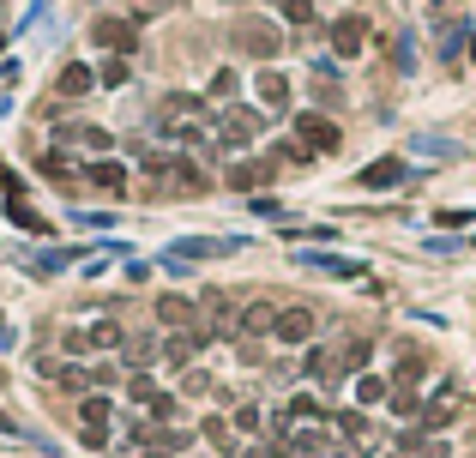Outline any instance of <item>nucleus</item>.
I'll list each match as a JSON object with an SVG mask.
<instances>
[{"instance_id": "nucleus-1", "label": "nucleus", "mask_w": 476, "mask_h": 458, "mask_svg": "<svg viewBox=\"0 0 476 458\" xmlns=\"http://www.w3.org/2000/svg\"><path fill=\"white\" fill-rule=\"evenodd\" d=\"M229 42H236L241 55H254V60H272L283 49V37H278V24H272V19H236V24H229Z\"/></svg>"}, {"instance_id": "nucleus-2", "label": "nucleus", "mask_w": 476, "mask_h": 458, "mask_svg": "<svg viewBox=\"0 0 476 458\" xmlns=\"http://www.w3.org/2000/svg\"><path fill=\"white\" fill-rule=\"evenodd\" d=\"M458 410H464V386H458V380H440L435 392H428V399H422V428H453V417Z\"/></svg>"}, {"instance_id": "nucleus-3", "label": "nucleus", "mask_w": 476, "mask_h": 458, "mask_svg": "<svg viewBox=\"0 0 476 458\" xmlns=\"http://www.w3.org/2000/svg\"><path fill=\"white\" fill-rule=\"evenodd\" d=\"M254 133H259V109L229 103V109H223V121H218V145H223V151H247V145H254Z\"/></svg>"}, {"instance_id": "nucleus-4", "label": "nucleus", "mask_w": 476, "mask_h": 458, "mask_svg": "<svg viewBox=\"0 0 476 458\" xmlns=\"http://www.w3.org/2000/svg\"><path fill=\"white\" fill-rule=\"evenodd\" d=\"M296 139L308 157H332V151H344V133H337V121L326 115H296Z\"/></svg>"}, {"instance_id": "nucleus-5", "label": "nucleus", "mask_w": 476, "mask_h": 458, "mask_svg": "<svg viewBox=\"0 0 476 458\" xmlns=\"http://www.w3.org/2000/svg\"><path fill=\"white\" fill-rule=\"evenodd\" d=\"M319 332V314L308 308V301H290V308H278V332L272 338L283 344V350H296V344H314Z\"/></svg>"}, {"instance_id": "nucleus-6", "label": "nucleus", "mask_w": 476, "mask_h": 458, "mask_svg": "<svg viewBox=\"0 0 476 458\" xmlns=\"http://www.w3.org/2000/svg\"><path fill=\"white\" fill-rule=\"evenodd\" d=\"M79 422H85V446H109V422H115V404L103 399V392H85Z\"/></svg>"}, {"instance_id": "nucleus-7", "label": "nucleus", "mask_w": 476, "mask_h": 458, "mask_svg": "<svg viewBox=\"0 0 476 458\" xmlns=\"http://www.w3.org/2000/svg\"><path fill=\"white\" fill-rule=\"evenodd\" d=\"M236 332H241V338H272V332H278V301H265V296L241 301Z\"/></svg>"}, {"instance_id": "nucleus-8", "label": "nucleus", "mask_w": 476, "mask_h": 458, "mask_svg": "<svg viewBox=\"0 0 476 458\" xmlns=\"http://www.w3.org/2000/svg\"><path fill=\"white\" fill-rule=\"evenodd\" d=\"M151 314H157V326H169V332H187V326H205V319H199V301H193V296H175V290H163Z\"/></svg>"}, {"instance_id": "nucleus-9", "label": "nucleus", "mask_w": 476, "mask_h": 458, "mask_svg": "<svg viewBox=\"0 0 476 458\" xmlns=\"http://www.w3.org/2000/svg\"><path fill=\"white\" fill-rule=\"evenodd\" d=\"M91 37H97L109 55H133V49H139V24H133V19H97V24H91Z\"/></svg>"}, {"instance_id": "nucleus-10", "label": "nucleus", "mask_w": 476, "mask_h": 458, "mask_svg": "<svg viewBox=\"0 0 476 458\" xmlns=\"http://www.w3.org/2000/svg\"><path fill=\"white\" fill-rule=\"evenodd\" d=\"M362 49H368V19H362V13H344V19L332 24V55H362Z\"/></svg>"}, {"instance_id": "nucleus-11", "label": "nucleus", "mask_w": 476, "mask_h": 458, "mask_svg": "<svg viewBox=\"0 0 476 458\" xmlns=\"http://www.w3.org/2000/svg\"><path fill=\"white\" fill-rule=\"evenodd\" d=\"M308 272H326V278H344V283H362L368 278V265L362 259H344V254H301Z\"/></svg>"}, {"instance_id": "nucleus-12", "label": "nucleus", "mask_w": 476, "mask_h": 458, "mask_svg": "<svg viewBox=\"0 0 476 458\" xmlns=\"http://www.w3.org/2000/svg\"><path fill=\"white\" fill-rule=\"evenodd\" d=\"M236 247H241V236H218V241L211 236H187V241H175L169 259H175V265L181 259H218V254H236Z\"/></svg>"}, {"instance_id": "nucleus-13", "label": "nucleus", "mask_w": 476, "mask_h": 458, "mask_svg": "<svg viewBox=\"0 0 476 458\" xmlns=\"http://www.w3.org/2000/svg\"><path fill=\"white\" fill-rule=\"evenodd\" d=\"M344 374H350L344 344H337V350H326V344H314V350H308V380H326V386H332V380H344Z\"/></svg>"}, {"instance_id": "nucleus-14", "label": "nucleus", "mask_w": 476, "mask_h": 458, "mask_svg": "<svg viewBox=\"0 0 476 458\" xmlns=\"http://www.w3.org/2000/svg\"><path fill=\"white\" fill-rule=\"evenodd\" d=\"M205 344H211V332H205V326H187V332H175V338H163V356L175 362V368H187Z\"/></svg>"}, {"instance_id": "nucleus-15", "label": "nucleus", "mask_w": 476, "mask_h": 458, "mask_svg": "<svg viewBox=\"0 0 476 458\" xmlns=\"http://www.w3.org/2000/svg\"><path fill=\"white\" fill-rule=\"evenodd\" d=\"M55 91H60V97H91V91H97V67L67 60V67H60V79H55Z\"/></svg>"}, {"instance_id": "nucleus-16", "label": "nucleus", "mask_w": 476, "mask_h": 458, "mask_svg": "<svg viewBox=\"0 0 476 458\" xmlns=\"http://www.w3.org/2000/svg\"><path fill=\"white\" fill-rule=\"evenodd\" d=\"M157 350L163 344L151 338V332H127V338H121V362H133V374H145V362H157Z\"/></svg>"}, {"instance_id": "nucleus-17", "label": "nucleus", "mask_w": 476, "mask_h": 458, "mask_svg": "<svg viewBox=\"0 0 476 458\" xmlns=\"http://www.w3.org/2000/svg\"><path fill=\"white\" fill-rule=\"evenodd\" d=\"M272 169H278V163H229V187H236V193H254V187H265V181H272Z\"/></svg>"}, {"instance_id": "nucleus-18", "label": "nucleus", "mask_w": 476, "mask_h": 458, "mask_svg": "<svg viewBox=\"0 0 476 458\" xmlns=\"http://www.w3.org/2000/svg\"><path fill=\"white\" fill-rule=\"evenodd\" d=\"M259 103H265V109H272V115H290V79H283V73H259Z\"/></svg>"}, {"instance_id": "nucleus-19", "label": "nucleus", "mask_w": 476, "mask_h": 458, "mask_svg": "<svg viewBox=\"0 0 476 458\" xmlns=\"http://www.w3.org/2000/svg\"><path fill=\"white\" fill-rule=\"evenodd\" d=\"M404 175H410V169H404V157H380V163H368V169H362V187H398Z\"/></svg>"}, {"instance_id": "nucleus-20", "label": "nucleus", "mask_w": 476, "mask_h": 458, "mask_svg": "<svg viewBox=\"0 0 476 458\" xmlns=\"http://www.w3.org/2000/svg\"><path fill=\"white\" fill-rule=\"evenodd\" d=\"M332 428H337V440H350V446H362V440L374 435V428H368V410H337Z\"/></svg>"}, {"instance_id": "nucleus-21", "label": "nucleus", "mask_w": 476, "mask_h": 458, "mask_svg": "<svg viewBox=\"0 0 476 458\" xmlns=\"http://www.w3.org/2000/svg\"><path fill=\"white\" fill-rule=\"evenodd\" d=\"M85 181H91V187H103V193H121V187H127V163H91V169H85Z\"/></svg>"}, {"instance_id": "nucleus-22", "label": "nucleus", "mask_w": 476, "mask_h": 458, "mask_svg": "<svg viewBox=\"0 0 476 458\" xmlns=\"http://www.w3.org/2000/svg\"><path fill=\"white\" fill-rule=\"evenodd\" d=\"M392 399V380L380 374H356V410H368V404H386Z\"/></svg>"}, {"instance_id": "nucleus-23", "label": "nucleus", "mask_w": 476, "mask_h": 458, "mask_svg": "<svg viewBox=\"0 0 476 458\" xmlns=\"http://www.w3.org/2000/svg\"><path fill=\"white\" fill-rule=\"evenodd\" d=\"M417 386H422V362H417V350H404V362L392 374V392H417Z\"/></svg>"}, {"instance_id": "nucleus-24", "label": "nucleus", "mask_w": 476, "mask_h": 458, "mask_svg": "<svg viewBox=\"0 0 476 458\" xmlns=\"http://www.w3.org/2000/svg\"><path fill=\"white\" fill-rule=\"evenodd\" d=\"M205 440H211V446H218V453H241L236 428H229V422H223V417H211V422H205Z\"/></svg>"}, {"instance_id": "nucleus-25", "label": "nucleus", "mask_w": 476, "mask_h": 458, "mask_svg": "<svg viewBox=\"0 0 476 458\" xmlns=\"http://www.w3.org/2000/svg\"><path fill=\"white\" fill-rule=\"evenodd\" d=\"M60 139H73V145H85V151H109V133L103 127H67Z\"/></svg>"}, {"instance_id": "nucleus-26", "label": "nucleus", "mask_w": 476, "mask_h": 458, "mask_svg": "<svg viewBox=\"0 0 476 458\" xmlns=\"http://www.w3.org/2000/svg\"><path fill=\"white\" fill-rule=\"evenodd\" d=\"M85 332H91V344H97V350H121V338H127L115 319H97V326H85Z\"/></svg>"}, {"instance_id": "nucleus-27", "label": "nucleus", "mask_w": 476, "mask_h": 458, "mask_svg": "<svg viewBox=\"0 0 476 458\" xmlns=\"http://www.w3.org/2000/svg\"><path fill=\"white\" fill-rule=\"evenodd\" d=\"M91 386H97V380H91V368H60V392H91Z\"/></svg>"}, {"instance_id": "nucleus-28", "label": "nucleus", "mask_w": 476, "mask_h": 458, "mask_svg": "<svg viewBox=\"0 0 476 458\" xmlns=\"http://www.w3.org/2000/svg\"><path fill=\"white\" fill-rule=\"evenodd\" d=\"M278 13L290 24H314V0H278Z\"/></svg>"}, {"instance_id": "nucleus-29", "label": "nucleus", "mask_w": 476, "mask_h": 458, "mask_svg": "<svg viewBox=\"0 0 476 458\" xmlns=\"http://www.w3.org/2000/svg\"><path fill=\"white\" fill-rule=\"evenodd\" d=\"M97 85H127V60H103V67H97Z\"/></svg>"}, {"instance_id": "nucleus-30", "label": "nucleus", "mask_w": 476, "mask_h": 458, "mask_svg": "<svg viewBox=\"0 0 476 458\" xmlns=\"http://www.w3.org/2000/svg\"><path fill=\"white\" fill-rule=\"evenodd\" d=\"M236 91H241V79H236V73H229V67H223L218 79H211V97H218V103H229V97H236Z\"/></svg>"}, {"instance_id": "nucleus-31", "label": "nucleus", "mask_w": 476, "mask_h": 458, "mask_svg": "<svg viewBox=\"0 0 476 458\" xmlns=\"http://www.w3.org/2000/svg\"><path fill=\"white\" fill-rule=\"evenodd\" d=\"M259 422H265V417H259V404H236V428H241V435H259Z\"/></svg>"}, {"instance_id": "nucleus-32", "label": "nucleus", "mask_w": 476, "mask_h": 458, "mask_svg": "<svg viewBox=\"0 0 476 458\" xmlns=\"http://www.w3.org/2000/svg\"><path fill=\"white\" fill-rule=\"evenodd\" d=\"M181 392H211V374H205V368H187V374H181Z\"/></svg>"}, {"instance_id": "nucleus-33", "label": "nucleus", "mask_w": 476, "mask_h": 458, "mask_svg": "<svg viewBox=\"0 0 476 458\" xmlns=\"http://www.w3.org/2000/svg\"><path fill=\"white\" fill-rule=\"evenodd\" d=\"M60 350H67V356H85V350H97V344H91V332H67Z\"/></svg>"}, {"instance_id": "nucleus-34", "label": "nucleus", "mask_w": 476, "mask_h": 458, "mask_svg": "<svg viewBox=\"0 0 476 458\" xmlns=\"http://www.w3.org/2000/svg\"><path fill=\"white\" fill-rule=\"evenodd\" d=\"M42 169H49V175H73V157H60V151H49V157H42Z\"/></svg>"}, {"instance_id": "nucleus-35", "label": "nucleus", "mask_w": 476, "mask_h": 458, "mask_svg": "<svg viewBox=\"0 0 476 458\" xmlns=\"http://www.w3.org/2000/svg\"><path fill=\"white\" fill-rule=\"evenodd\" d=\"M386 458H410V453H386Z\"/></svg>"}, {"instance_id": "nucleus-36", "label": "nucleus", "mask_w": 476, "mask_h": 458, "mask_svg": "<svg viewBox=\"0 0 476 458\" xmlns=\"http://www.w3.org/2000/svg\"><path fill=\"white\" fill-rule=\"evenodd\" d=\"M145 458H169V453H145Z\"/></svg>"}]
</instances>
